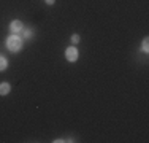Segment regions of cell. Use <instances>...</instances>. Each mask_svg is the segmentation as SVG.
Segmentation results:
<instances>
[{
  "instance_id": "cell-1",
  "label": "cell",
  "mask_w": 149,
  "mask_h": 143,
  "mask_svg": "<svg viewBox=\"0 0 149 143\" xmlns=\"http://www.w3.org/2000/svg\"><path fill=\"white\" fill-rule=\"evenodd\" d=\"M6 48L11 53H19L21 48H22V40H21L16 34L10 35V37L6 38Z\"/></svg>"
},
{
  "instance_id": "cell-2",
  "label": "cell",
  "mask_w": 149,
  "mask_h": 143,
  "mask_svg": "<svg viewBox=\"0 0 149 143\" xmlns=\"http://www.w3.org/2000/svg\"><path fill=\"white\" fill-rule=\"evenodd\" d=\"M65 57L68 62H76L78 57H79V53H78V49L74 48V46H70V48H67L65 51Z\"/></svg>"
},
{
  "instance_id": "cell-3",
  "label": "cell",
  "mask_w": 149,
  "mask_h": 143,
  "mask_svg": "<svg viewBox=\"0 0 149 143\" xmlns=\"http://www.w3.org/2000/svg\"><path fill=\"white\" fill-rule=\"evenodd\" d=\"M10 29H11V32L13 34H19V32H22V29H24V24L21 22V21H11V24H10Z\"/></svg>"
},
{
  "instance_id": "cell-4",
  "label": "cell",
  "mask_w": 149,
  "mask_h": 143,
  "mask_svg": "<svg viewBox=\"0 0 149 143\" xmlns=\"http://www.w3.org/2000/svg\"><path fill=\"white\" fill-rule=\"evenodd\" d=\"M10 89H11V86L8 83H2L0 84V95H6L10 92Z\"/></svg>"
},
{
  "instance_id": "cell-5",
  "label": "cell",
  "mask_w": 149,
  "mask_h": 143,
  "mask_svg": "<svg viewBox=\"0 0 149 143\" xmlns=\"http://www.w3.org/2000/svg\"><path fill=\"white\" fill-rule=\"evenodd\" d=\"M6 65H8V62H6V59L3 56H0V72H3L6 69Z\"/></svg>"
},
{
  "instance_id": "cell-6",
  "label": "cell",
  "mask_w": 149,
  "mask_h": 143,
  "mask_svg": "<svg viewBox=\"0 0 149 143\" xmlns=\"http://www.w3.org/2000/svg\"><path fill=\"white\" fill-rule=\"evenodd\" d=\"M22 37L24 38H32V30L30 29H22Z\"/></svg>"
},
{
  "instance_id": "cell-7",
  "label": "cell",
  "mask_w": 149,
  "mask_h": 143,
  "mask_svg": "<svg viewBox=\"0 0 149 143\" xmlns=\"http://www.w3.org/2000/svg\"><path fill=\"white\" fill-rule=\"evenodd\" d=\"M141 49H143L144 53H148V51H149V41H148V38H144L143 45H141Z\"/></svg>"
},
{
  "instance_id": "cell-8",
  "label": "cell",
  "mask_w": 149,
  "mask_h": 143,
  "mask_svg": "<svg viewBox=\"0 0 149 143\" xmlns=\"http://www.w3.org/2000/svg\"><path fill=\"white\" fill-rule=\"evenodd\" d=\"M72 41L74 43V45H76V43L79 41V35H78V34H74V35H72Z\"/></svg>"
},
{
  "instance_id": "cell-9",
  "label": "cell",
  "mask_w": 149,
  "mask_h": 143,
  "mask_svg": "<svg viewBox=\"0 0 149 143\" xmlns=\"http://www.w3.org/2000/svg\"><path fill=\"white\" fill-rule=\"evenodd\" d=\"M54 2H56V0H46V3H48V5H52Z\"/></svg>"
}]
</instances>
